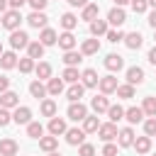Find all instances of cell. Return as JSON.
I'll return each mask as SVG.
<instances>
[{"instance_id":"cell-1","label":"cell","mask_w":156,"mask_h":156,"mask_svg":"<svg viewBox=\"0 0 156 156\" xmlns=\"http://www.w3.org/2000/svg\"><path fill=\"white\" fill-rule=\"evenodd\" d=\"M20 22H22L20 10H7V12L2 15V27H5V29H10V32L20 29Z\"/></svg>"},{"instance_id":"cell-2","label":"cell","mask_w":156,"mask_h":156,"mask_svg":"<svg viewBox=\"0 0 156 156\" xmlns=\"http://www.w3.org/2000/svg\"><path fill=\"white\" fill-rule=\"evenodd\" d=\"M10 46H12V49H27V46H29V37H27V32L15 29V32L10 34Z\"/></svg>"},{"instance_id":"cell-3","label":"cell","mask_w":156,"mask_h":156,"mask_svg":"<svg viewBox=\"0 0 156 156\" xmlns=\"http://www.w3.org/2000/svg\"><path fill=\"white\" fill-rule=\"evenodd\" d=\"M85 117H88V107H85L83 102H71V107H68V119L83 122Z\"/></svg>"},{"instance_id":"cell-4","label":"cell","mask_w":156,"mask_h":156,"mask_svg":"<svg viewBox=\"0 0 156 156\" xmlns=\"http://www.w3.org/2000/svg\"><path fill=\"white\" fill-rule=\"evenodd\" d=\"M98 134H100V139L105 141V144H110L112 139H117V127H115V122H107V124H100V129H98Z\"/></svg>"},{"instance_id":"cell-5","label":"cell","mask_w":156,"mask_h":156,"mask_svg":"<svg viewBox=\"0 0 156 156\" xmlns=\"http://www.w3.org/2000/svg\"><path fill=\"white\" fill-rule=\"evenodd\" d=\"M107 22H110L112 27H122V24L127 22L124 10H122V7H112V10H110V15H107Z\"/></svg>"},{"instance_id":"cell-6","label":"cell","mask_w":156,"mask_h":156,"mask_svg":"<svg viewBox=\"0 0 156 156\" xmlns=\"http://www.w3.org/2000/svg\"><path fill=\"white\" fill-rule=\"evenodd\" d=\"M127 83L129 85H141L144 83V68H139V66L127 68Z\"/></svg>"},{"instance_id":"cell-7","label":"cell","mask_w":156,"mask_h":156,"mask_svg":"<svg viewBox=\"0 0 156 156\" xmlns=\"http://www.w3.org/2000/svg\"><path fill=\"white\" fill-rule=\"evenodd\" d=\"M100 93L102 95H110V93H117V78L115 76H105V78H100Z\"/></svg>"},{"instance_id":"cell-8","label":"cell","mask_w":156,"mask_h":156,"mask_svg":"<svg viewBox=\"0 0 156 156\" xmlns=\"http://www.w3.org/2000/svg\"><path fill=\"white\" fill-rule=\"evenodd\" d=\"M0 107H5V110H10V107H20V95L12 93V90L2 93V95H0Z\"/></svg>"},{"instance_id":"cell-9","label":"cell","mask_w":156,"mask_h":156,"mask_svg":"<svg viewBox=\"0 0 156 156\" xmlns=\"http://www.w3.org/2000/svg\"><path fill=\"white\" fill-rule=\"evenodd\" d=\"M12 122H17V124H29V122H32V110H29V107H15Z\"/></svg>"},{"instance_id":"cell-10","label":"cell","mask_w":156,"mask_h":156,"mask_svg":"<svg viewBox=\"0 0 156 156\" xmlns=\"http://www.w3.org/2000/svg\"><path fill=\"white\" fill-rule=\"evenodd\" d=\"M27 22H29V27H34V29H46L49 17H46L44 12H32V15L27 17Z\"/></svg>"},{"instance_id":"cell-11","label":"cell","mask_w":156,"mask_h":156,"mask_svg":"<svg viewBox=\"0 0 156 156\" xmlns=\"http://www.w3.org/2000/svg\"><path fill=\"white\" fill-rule=\"evenodd\" d=\"M68 129H66V119H61V117H51V122H49V134L51 136H58V134H66Z\"/></svg>"},{"instance_id":"cell-12","label":"cell","mask_w":156,"mask_h":156,"mask_svg":"<svg viewBox=\"0 0 156 156\" xmlns=\"http://www.w3.org/2000/svg\"><path fill=\"white\" fill-rule=\"evenodd\" d=\"M122 66H124V58L119 54H107L105 56V68L107 71H119Z\"/></svg>"},{"instance_id":"cell-13","label":"cell","mask_w":156,"mask_h":156,"mask_svg":"<svg viewBox=\"0 0 156 156\" xmlns=\"http://www.w3.org/2000/svg\"><path fill=\"white\" fill-rule=\"evenodd\" d=\"M83 93H85V85H83V83H73V85L66 90V98H68L71 102H80Z\"/></svg>"},{"instance_id":"cell-14","label":"cell","mask_w":156,"mask_h":156,"mask_svg":"<svg viewBox=\"0 0 156 156\" xmlns=\"http://www.w3.org/2000/svg\"><path fill=\"white\" fill-rule=\"evenodd\" d=\"M17 151H20V146H17L15 139H2L0 141V156H15Z\"/></svg>"},{"instance_id":"cell-15","label":"cell","mask_w":156,"mask_h":156,"mask_svg":"<svg viewBox=\"0 0 156 156\" xmlns=\"http://www.w3.org/2000/svg\"><path fill=\"white\" fill-rule=\"evenodd\" d=\"M100 51V41L98 39H85L83 44H80V54L83 56H93V54H98Z\"/></svg>"},{"instance_id":"cell-16","label":"cell","mask_w":156,"mask_h":156,"mask_svg":"<svg viewBox=\"0 0 156 156\" xmlns=\"http://www.w3.org/2000/svg\"><path fill=\"white\" fill-rule=\"evenodd\" d=\"M124 119L129 124H139L144 119V110L141 107H129V110H124Z\"/></svg>"},{"instance_id":"cell-17","label":"cell","mask_w":156,"mask_h":156,"mask_svg":"<svg viewBox=\"0 0 156 156\" xmlns=\"http://www.w3.org/2000/svg\"><path fill=\"white\" fill-rule=\"evenodd\" d=\"M83 139H85V132H83V129H68V132H66V141H68L71 146H80Z\"/></svg>"},{"instance_id":"cell-18","label":"cell","mask_w":156,"mask_h":156,"mask_svg":"<svg viewBox=\"0 0 156 156\" xmlns=\"http://www.w3.org/2000/svg\"><path fill=\"white\" fill-rule=\"evenodd\" d=\"M98 12H100V7H98L95 2H88V5L83 7L80 20H85V22H95V20H98Z\"/></svg>"},{"instance_id":"cell-19","label":"cell","mask_w":156,"mask_h":156,"mask_svg":"<svg viewBox=\"0 0 156 156\" xmlns=\"http://www.w3.org/2000/svg\"><path fill=\"white\" fill-rule=\"evenodd\" d=\"M39 41H41L44 46H54V44L58 41V34H56L54 29H49V27H46V29H41V34H39Z\"/></svg>"},{"instance_id":"cell-20","label":"cell","mask_w":156,"mask_h":156,"mask_svg":"<svg viewBox=\"0 0 156 156\" xmlns=\"http://www.w3.org/2000/svg\"><path fill=\"white\" fill-rule=\"evenodd\" d=\"M80 78H83V85H85V88H95V85L100 83V78H98V73H95L93 68H85V71L80 73Z\"/></svg>"},{"instance_id":"cell-21","label":"cell","mask_w":156,"mask_h":156,"mask_svg":"<svg viewBox=\"0 0 156 156\" xmlns=\"http://www.w3.org/2000/svg\"><path fill=\"white\" fill-rule=\"evenodd\" d=\"M117 144H119V146H132V144H134V132H132L129 127L119 129V134H117Z\"/></svg>"},{"instance_id":"cell-22","label":"cell","mask_w":156,"mask_h":156,"mask_svg":"<svg viewBox=\"0 0 156 156\" xmlns=\"http://www.w3.org/2000/svg\"><path fill=\"white\" fill-rule=\"evenodd\" d=\"M58 46H61L63 51H73V46H76V37H73L71 32H63V34L58 37Z\"/></svg>"},{"instance_id":"cell-23","label":"cell","mask_w":156,"mask_h":156,"mask_svg":"<svg viewBox=\"0 0 156 156\" xmlns=\"http://www.w3.org/2000/svg\"><path fill=\"white\" fill-rule=\"evenodd\" d=\"M124 44H127L129 49H139V46L144 44V37H141L139 32H129V34H124Z\"/></svg>"},{"instance_id":"cell-24","label":"cell","mask_w":156,"mask_h":156,"mask_svg":"<svg viewBox=\"0 0 156 156\" xmlns=\"http://www.w3.org/2000/svg\"><path fill=\"white\" fill-rule=\"evenodd\" d=\"M46 93H49V95H61V93H63V78H49Z\"/></svg>"},{"instance_id":"cell-25","label":"cell","mask_w":156,"mask_h":156,"mask_svg":"<svg viewBox=\"0 0 156 156\" xmlns=\"http://www.w3.org/2000/svg\"><path fill=\"white\" fill-rule=\"evenodd\" d=\"M90 107H93L95 112H107V110H110V102H107L105 95H95V98L90 100Z\"/></svg>"},{"instance_id":"cell-26","label":"cell","mask_w":156,"mask_h":156,"mask_svg":"<svg viewBox=\"0 0 156 156\" xmlns=\"http://www.w3.org/2000/svg\"><path fill=\"white\" fill-rule=\"evenodd\" d=\"M56 146H58V136H41L39 139V149H44L46 154L56 151Z\"/></svg>"},{"instance_id":"cell-27","label":"cell","mask_w":156,"mask_h":156,"mask_svg":"<svg viewBox=\"0 0 156 156\" xmlns=\"http://www.w3.org/2000/svg\"><path fill=\"white\" fill-rule=\"evenodd\" d=\"M27 56H29V58H41V56H44V44H41V41H29Z\"/></svg>"},{"instance_id":"cell-28","label":"cell","mask_w":156,"mask_h":156,"mask_svg":"<svg viewBox=\"0 0 156 156\" xmlns=\"http://www.w3.org/2000/svg\"><path fill=\"white\" fill-rule=\"evenodd\" d=\"M132 146L136 149V154H146V151L151 149V136H136Z\"/></svg>"},{"instance_id":"cell-29","label":"cell","mask_w":156,"mask_h":156,"mask_svg":"<svg viewBox=\"0 0 156 156\" xmlns=\"http://www.w3.org/2000/svg\"><path fill=\"white\" fill-rule=\"evenodd\" d=\"M0 66L7 71V68H15L17 66V56H15V51H2V56H0Z\"/></svg>"},{"instance_id":"cell-30","label":"cell","mask_w":156,"mask_h":156,"mask_svg":"<svg viewBox=\"0 0 156 156\" xmlns=\"http://www.w3.org/2000/svg\"><path fill=\"white\" fill-rule=\"evenodd\" d=\"M90 34H93V37H102V34H107V22H105V20H95V22H90Z\"/></svg>"},{"instance_id":"cell-31","label":"cell","mask_w":156,"mask_h":156,"mask_svg":"<svg viewBox=\"0 0 156 156\" xmlns=\"http://www.w3.org/2000/svg\"><path fill=\"white\" fill-rule=\"evenodd\" d=\"M61 78H63L66 83H71V85H73V83H78L80 73H78V68H76V66H66V71H63V76H61Z\"/></svg>"},{"instance_id":"cell-32","label":"cell","mask_w":156,"mask_h":156,"mask_svg":"<svg viewBox=\"0 0 156 156\" xmlns=\"http://www.w3.org/2000/svg\"><path fill=\"white\" fill-rule=\"evenodd\" d=\"M29 93H32V98H44L46 95V85L41 80H32L29 83Z\"/></svg>"},{"instance_id":"cell-33","label":"cell","mask_w":156,"mask_h":156,"mask_svg":"<svg viewBox=\"0 0 156 156\" xmlns=\"http://www.w3.org/2000/svg\"><path fill=\"white\" fill-rule=\"evenodd\" d=\"M27 136H32V139H41V136H44V127H41L39 122H29V124H27Z\"/></svg>"},{"instance_id":"cell-34","label":"cell","mask_w":156,"mask_h":156,"mask_svg":"<svg viewBox=\"0 0 156 156\" xmlns=\"http://www.w3.org/2000/svg\"><path fill=\"white\" fill-rule=\"evenodd\" d=\"M76 24H78V17H76L73 12H66V15L61 17V27H63L66 32H71V29H73Z\"/></svg>"},{"instance_id":"cell-35","label":"cell","mask_w":156,"mask_h":156,"mask_svg":"<svg viewBox=\"0 0 156 156\" xmlns=\"http://www.w3.org/2000/svg\"><path fill=\"white\" fill-rule=\"evenodd\" d=\"M83 61V54H78V51H66L63 54V63L66 66H78Z\"/></svg>"},{"instance_id":"cell-36","label":"cell","mask_w":156,"mask_h":156,"mask_svg":"<svg viewBox=\"0 0 156 156\" xmlns=\"http://www.w3.org/2000/svg\"><path fill=\"white\" fill-rule=\"evenodd\" d=\"M98 129H100L98 117H90V115H88V117L83 119V132H85V134H90V132H98Z\"/></svg>"},{"instance_id":"cell-37","label":"cell","mask_w":156,"mask_h":156,"mask_svg":"<svg viewBox=\"0 0 156 156\" xmlns=\"http://www.w3.org/2000/svg\"><path fill=\"white\" fill-rule=\"evenodd\" d=\"M34 71H37V76H39V80H44V78H51V66H49L46 61H41V63H37V66H34Z\"/></svg>"},{"instance_id":"cell-38","label":"cell","mask_w":156,"mask_h":156,"mask_svg":"<svg viewBox=\"0 0 156 156\" xmlns=\"http://www.w3.org/2000/svg\"><path fill=\"white\" fill-rule=\"evenodd\" d=\"M144 115L149 117H156V98H144V105H141Z\"/></svg>"},{"instance_id":"cell-39","label":"cell","mask_w":156,"mask_h":156,"mask_svg":"<svg viewBox=\"0 0 156 156\" xmlns=\"http://www.w3.org/2000/svg\"><path fill=\"white\" fill-rule=\"evenodd\" d=\"M107 115H110V122H115V124H117V122H119V119L124 117V110H122L119 105H110Z\"/></svg>"},{"instance_id":"cell-40","label":"cell","mask_w":156,"mask_h":156,"mask_svg":"<svg viewBox=\"0 0 156 156\" xmlns=\"http://www.w3.org/2000/svg\"><path fill=\"white\" fill-rule=\"evenodd\" d=\"M117 95L122 98V100H129V98H134V85H117Z\"/></svg>"},{"instance_id":"cell-41","label":"cell","mask_w":156,"mask_h":156,"mask_svg":"<svg viewBox=\"0 0 156 156\" xmlns=\"http://www.w3.org/2000/svg\"><path fill=\"white\" fill-rule=\"evenodd\" d=\"M41 115L44 117H54L56 115V102L54 100H44L41 102Z\"/></svg>"},{"instance_id":"cell-42","label":"cell","mask_w":156,"mask_h":156,"mask_svg":"<svg viewBox=\"0 0 156 156\" xmlns=\"http://www.w3.org/2000/svg\"><path fill=\"white\" fill-rule=\"evenodd\" d=\"M17 66H20L22 73H29V71H34V58H29V56H27V58H20Z\"/></svg>"},{"instance_id":"cell-43","label":"cell","mask_w":156,"mask_h":156,"mask_svg":"<svg viewBox=\"0 0 156 156\" xmlns=\"http://www.w3.org/2000/svg\"><path fill=\"white\" fill-rule=\"evenodd\" d=\"M144 132H146V136H156V117H149L144 122Z\"/></svg>"},{"instance_id":"cell-44","label":"cell","mask_w":156,"mask_h":156,"mask_svg":"<svg viewBox=\"0 0 156 156\" xmlns=\"http://www.w3.org/2000/svg\"><path fill=\"white\" fill-rule=\"evenodd\" d=\"M107 41H112V44H117V41H124V34H122L119 29H107Z\"/></svg>"},{"instance_id":"cell-45","label":"cell","mask_w":156,"mask_h":156,"mask_svg":"<svg viewBox=\"0 0 156 156\" xmlns=\"http://www.w3.org/2000/svg\"><path fill=\"white\" fill-rule=\"evenodd\" d=\"M146 7H149V0H132V10H134L136 15L146 12Z\"/></svg>"},{"instance_id":"cell-46","label":"cell","mask_w":156,"mask_h":156,"mask_svg":"<svg viewBox=\"0 0 156 156\" xmlns=\"http://www.w3.org/2000/svg\"><path fill=\"white\" fill-rule=\"evenodd\" d=\"M78 156H95V146H93V144H80Z\"/></svg>"},{"instance_id":"cell-47","label":"cell","mask_w":156,"mask_h":156,"mask_svg":"<svg viewBox=\"0 0 156 156\" xmlns=\"http://www.w3.org/2000/svg\"><path fill=\"white\" fill-rule=\"evenodd\" d=\"M10 122H12V115H10L5 107H0V127H7Z\"/></svg>"},{"instance_id":"cell-48","label":"cell","mask_w":156,"mask_h":156,"mask_svg":"<svg viewBox=\"0 0 156 156\" xmlns=\"http://www.w3.org/2000/svg\"><path fill=\"white\" fill-rule=\"evenodd\" d=\"M27 2L32 5V10H34V12H41V10L46 7V2H49V0H27Z\"/></svg>"},{"instance_id":"cell-49","label":"cell","mask_w":156,"mask_h":156,"mask_svg":"<svg viewBox=\"0 0 156 156\" xmlns=\"http://www.w3.org/2000/svg\"><path fill=\"white\" fill-rule=\"evenodd\" d=\"M102 156H117V146L115 144H105L102 146Z\"/></svg>"},{"instance_id":"cell-50","label":"cell","mask_w":156,"mask_h":156,"mask_svg":"<svg viewBox=\"0 0 156 156\" xmlns=\"http://www.w3.org/2000/svg\"><path fill=\"white\" fill-rule=\"evenodd\" d=\"M7 85H10V80H7L5 76H0V95H2V93H7Z\"/></svg>"},{"instance_id":"cell-51","label":"cell","mask_w":156,"mask_h":156,"mask_svg":"<svg viewBox=\"0 0 156 156\" xmlns=\"http://www.w3.org/2000/svg\"><path fill=\"white\" fill-rule=\"evenodd\" d=\"M24 2H27V0H7V5H10L12 10H20V7L24 5Z\"/></svg>"},{"instance_id":"cell-52","label":"cell","mask_w":156,"mask_h":156,"mask_svg":"<svg viewBox=\"0 0 156 156\" xmlns=\"http://www.w3.org/2000/svg\"><path fill=\"white\" fill-rule=\"evenodd\" d=\"M68 5H71V7H85L88 0H68Z\"/></svg>"},{"instance_id":"cell-53","label":"cell","mask_w":156,"mask_h":156,"mask_svg":"<svg viewBox=\"0 0 156 156\" xmlns=\"http://www.w3.org/2000/svg\"><path fill=\"white\" fill-rule=\"evenodd\" d=\"M149 63H154V66H156V46L149 51Z\"/></svg>"},{"instance_id":"cell-54","label":"cell","mask_w":156,"mask_h":156,"mask_svg":"<svg viewBox=\"0 0 156 156\" xmlns=\"http://www.w3.org/2000/svg\"><path fill=\"white\" fill-rule=\"evenodd\" d=\"M149 24H151V27H154V32H156V10L149 15Z\"/></svg>"},{"instance_id":"cell-55","label":"cell","mask_w":156,"mask_h":156,"mask_svg":"<svg viewBox=\"0 0 156 156\" xmlns=\"http://www.w3.org/2000/svg\"><path fill=\"white\" fill-rule=\"evenodd\" d=\"M127 2H132V0H115V5H117V7H122V5H127Z\"/></svg>"},{"instance_id":"cell-56","label":"cell","mask_w":156,"mask_h":156,"mask_svg":"<svg viewBox=\"0 0 156 156\" xmlns=\"http://www.w3.org/2000/svg\"><path fill=\"white\" fill-rule=\"evenodd\" d=\"M5 7H7V0H0V12H5Z\"/></svg>"},{"instance_id":"cell-57","label":"cell","mask_w":156,"mask_h":156,"mask_svg":"<svg viewBox=\"0 0 156 156\" xmlns=\"http://www.w3.org/2000/svg\"><path fill=\"white\" fill-rule=\"evenodd\" d=\"M149 5H151V7H154V10H156V0H149Z\"/></svg>"},{"instance_id":"cell-58","label":"cell","mask_w":156,"mask_h":156,"mask_svg":"<svg viewBox=\"0 0 156 156\" xmlns=\"http://www.w3.org/2000/svg\"><path fill=\"white\" fill-rule=\"evenodd\" d=\"M49 156H61V154H58V151H51V154H49Z\"/></svg>"},{"instance_id":"cell-59","label":"cell","mask_w":156,"mask_h":156,"mask_svg":"<svg viewBox=\"0 0 156 156\" xmlns=\"http://www.w3.org/2000/svg\"><path fill=\"white\" fill-rule=\"evenodd\" d=\"M0 56H2V44H0Z\"/></svg>"}]
</instances>
